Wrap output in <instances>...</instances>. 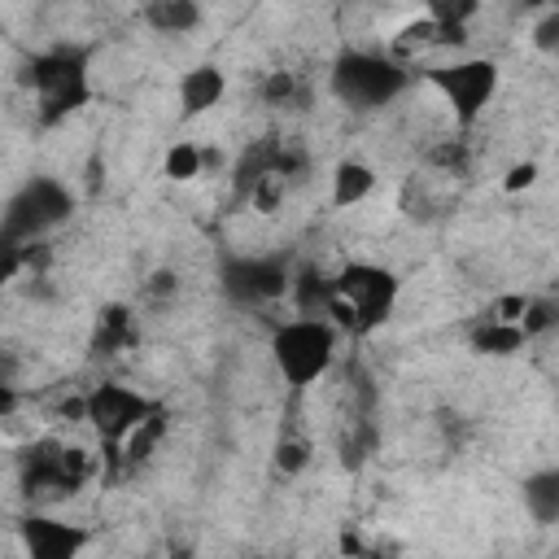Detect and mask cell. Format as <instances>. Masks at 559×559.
I'll return each mask as SVG.
<instances>
[{"instance_id": "1", "label": "cell", "mask_w": 559, "mask_h": 559, "mask_svg": "<svg viewBox=\"0 0 559 559\" xmlns=\"http://www.w3.org/2000/svg\"><path fill=\"white\" fill-rule=\"evenodd\" d=\"M397 301H402V280H397L393 266L371 262V258H349L332 275L323 314L336 323V332L371 336L393 319Z\"/></svg>"}, {"instance_id": "2", "label": "cell", "mask_w": 559, "mask_h": 559, "mask_svg": "<svg viewBox=\"0 0 559 559\" xmlns=\"http://www.w3.org/2000/svg\"><path fill=\"white\" fill-rule=\"evenodd\" d=\"M22 83L31 87L35 122L61 127L92 100V48H83V44L39 48L22 70Z\"/></svg>"}, {"instance_id": "3", "label": "cell", "mask_w": 559, "mask_h": 559, "mask_svg": "<svg viewBox=\"0 0 559 559\" xmlns=\"http://www.w3.org/2000/svg\"><path fill=\"white\" fill-rule=\"evenodd\" d=\"M341 332L328 314H293L271 332V362L288 389H314L336 362Z\"/></svg>"}, {"instance_id": "4", "label": "cell", "mask_w": 559, "mask_h": 559, "mask_svg": "<svg viewBox=\"0 0 559 559\" xmlns=\"http://www.w3.org/2000/svg\"><path fill=\"white\" fill-rule=\"evenodd\" d=\"M332 96L349 109H384L393 105L411 83V66L389 57V52H367V48H345L336 61H332Z\"/></svg>"}, {"instance_id": "5", "label": "cell", "mask_w": 559, "mask_h": 559, "mask_svg": "<svg viewBox=\"0 0 559 559\" xmlns=\"http://www.w3.org/2000/svg\"><path fill=\"white\" fill-rule=\"evenodd\" d=\"M70 214H74V192H70L57 175H31V179L9 197V210H4V223H0V231H4V253L35 245V240L48 236L52 227H61Z\"/></svg>"}, {"instance_id": "6", "label": "cell", "mask_w": 559, "mask_h": 559, "mask_svg": "<svg viewBox=\"0 0 559 559\" xmlns=\"http://www.w3.org/2000/svg\"><path fill=\"white\" fill-rule=\"evenodd\" d=\"M424 83L445 100L450 118L459 131H472L489 100L498 96V83H502V70L493 57H459V61H445V66H432L424 70Z\"/></svg>"}, {"instance_id": "7", "label": "cell", "mask_w": 559, "mask_h": 559, "mask_svg": "<svg viewBox=\"0 0 559 559\" xmlns=\"http://www.w3.org/2000/svg\"><path fill=\"white\" fill-rule=\"evenodd\" d=\"M17 476H22V489H26L31 498H70L74 489L87 485L92 459H87V450H79V445L39 437V441H31V445L22 450Z\"/></svg>"}, {"instance_id": "8", "label": "cell", "mask_w": 559, "mask_h": 559, "mask_svg": "<svg viewBox=\"0 0 559 559\" xmlns=\"http://www.w3.org/2000/svg\"><path fill=\"white\" fill-rule=\"evenodd\" d=\"M83 406H87V424L92 432L105 441V445H122L162 402L140 393L135 384H122V380H96L87 393H83Z\"/></svg>"}, {"instance_id": "9", "label": "cell", "mask_w": 559, "mask_h": 559, "mask_svg": "<svg viewBox=\"0 0 559 559\" xmlns=\"http://www.w3.org/2000/svg\"><path fill=\"white\" fill-rule=\"evenodd\" d=\"M218 284L236 306H271L293 293V271L275 253H231L218 266Z\"/></svg>"}, {"instance_id": "10", "label": "cell", "mask_w": 559, "mask_h": 559, "mask_svg": "<svg viewBox=\"0 0 559 559\" xmlns=\"http://www.w3.org/2000/svg\"><path fill=\"white\" fill-rule=\"evenodd\" d=\"M92 528L61 520L52 511H26L17 520V542L26 550V559H83V550L92 546Z\"/></svg>"}, {"instance_id": "11", "label": "cell", "mask_w": 559, "mask_h": 559, "mask_svg": "<svg viewBox=\"0 0 559 559\" xmlns=\"http://www.w3.org/2000/svg\"><path fill=\"white\" fill-rule=\"evenodd\" d=\"M175 100H179V118H205L227 100V70L218 61H197L188 70H179L175 79Z\"/></svg>"}, {"instance_id": "12", "label": "cell", "mask_w": 559, "mask_h": 559, "mask_svg": "<svg viewBox=\"0 0 559 559\" xmlns=\"http://www.w3.org/2000/svg\"><path fill=\"white\" fill-rule=\"evenodd\" d=\"M520 507L537 528H555L559 524V463L533 467L520 480Z\"/></svg>"}, {"instance_id": "13", "label": "cell", "mask_w": 559, "mask_h": 559, "mask_svg": "<svg viewBox=\"0 0 559 559\" xmlns=\"http://www.w3.org/2000/svg\"><path fill=\"white\" fill-rule=\"evenodd\" d=\"M376 183H380V175H376L371 162L341 157L332 166V175H328V201H332V210H354V205H362L376 192Z\"/></svg>"}, {"instance_id": "14", "label": "cell", "mask_w": 559, "mask_h": 559, "mask_svg": "<svg viewBox=\"0 0 559 559\" xmlns=\"http://www.w3.org/2000/svg\"><path fill=\"white\" fill-rule=\"evenodd\" d=\"M140 22L157 35H188L205 22V9L192 4V0H148L140 9Z\"/></svg>"}, {"instance_id": "15", "label": "cell", "mask_w": 559, "mask_h": 559, "mask_svg": "<svg viewBox=\"0 0 559 559\" xmlns=\"http://www.w3.org/2000/svg\"><path fill=\"white\" fill-rule=\"evenodd\" d=\"M467 345L480 354V358H511L528 345L524 328L520 323H493V319H476L467 328Z\"/></svg>"}, {"instance_id": "16", "label": "cell", "mask_w": 559, "mask_h": 559, "mask_svg": "<svg viewBox=\"0 0 559 559\" xmlns=\"http://www.w3.org/2000/svg\"><path fill=\"white\" fill-rule=\"evenodd\" d=\"M131 341H135V314H131V306H122V301L100 306L96 328H92V349L96 354H122Z\"/></svg>"}, {"instance_id": "17", "label": "cell", "mask_w": 559, "mask_h": 559, "mask_svg": "<svg viewBox=\"0 0 559 559\" xmlns=\"http://www.w3.org/2000/svg\"><path fill=\"white\" fill-rule=\"evenodd\" d=\"M162 175L170 183H192L197 175H205V144L197 140H175L166 153H162Z\"/></svg>"}, {"instance_id": "18", "label": "cell", "mask_w": 559, "mask_h": 559, "mask_svg": "<svg viewBox=\"0 0 559 559\" xmlns=\"http://www.w3.org/2000/svg\"><path fill=\"white\" fill-rule=\"evenodd\" d=\"M162 437H166V406H157V411H153V415L122 441V450H127L131 463H140V459H148V454L162 445Z\"/></svg>"}, {"instance_id": "19", "label": "cell", "mask_w": 559, "mask_h": 559, "mask_svg": "<svg viewBox=\"0 0 559 559\" xmlns=\"http://www.w3.org/2000/svg\"><path fill=\"white\" fill-rule=\"evenodd\" d=\"M306 467H310V441L280 437V445H275V472L280 476H301Z\"/></svg>"}, {"instance_id": "20", "label": "cell", "mask_w": 559, "mask_h": 559, "mask_svg": "<svg viewBox=\"0 0 559 559\" xmlns=\"http://www.w3.org/2000/svg\"><path fill=\"white\" fill-rule=\"evenodd\" d=\"M559 328V301L555 297H528V310H524V336L537 341L542 332Z\"/></svg>"}, {"instance_id": "21", "label": "cell", "mask_w": 559, "mask_h": 559, "mask_svg": "<svg viewBox=\"0 0 559 559\" xmlns=\"http://www.w3.org/2000/svg\"><path fill=\"white\" fill-rule=\"evenodd\" d=\"M428 162H432V166H441V170H450V175H467V162H472L467 140H463V135H454V140L432 144V148H428Z\"/></svg>"}, {"instance_id": "22", "label": "cell", "mask_w": 559, "mask_h": 559, "mask_svg": "<svg viewBox=\"0 0 559 559\" xmlns=\"http://www.w3.org/2000/svg\"><path fill=\"white\" fill-rule=\"evenodd\" d=\"M258 96H262V105H288L297 96V74L293 70H266L258 83Z\"/></svg>"}, {"instance_id": "23", "label": "cell", "mask_w": 559, "mask_h": 559, "mask_svg": "<svg viewBox=\"0 0 559 559\" xmlns=\"http://www.w3.org/2000/svg\"><path fill=\"white\" fill-rule=\"evenodd\" d=\"M537 175H542L537 162H528V157H524V162H511V166L502 170V192H511V197H515V192H528V188L537 183Z\"/></svg>"}, {"instance_id": "24", "label": "cell", "mask_w": 559, "mask_h": 559, "mask_svg": "<svg viewBox=\"0 0 559 559\" xmlns=\"http://www.w3.org/2000/svg\"><path fill=\"white\" fill-rule=\"evenodd\" d=\"M533 44H537L542 52H559V9H550L546 17H537V26H533Z\"/></svg>"}, {"instance_id": "25", "label": "cell", "mask_w": 559, "mask_h": 559, "mask_svg": "<svg viewBox=\"0 0 559 559\" xmlns=\"http://www.w3.org/2000/svg\"><path fill=\"white\" fill-rule=\"evenodd\" d=\"M175 288H179V284H175L166 271H157V275L144 284V297H157V293H175Z\"/></svg>"}]
</instances>
